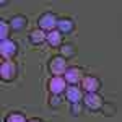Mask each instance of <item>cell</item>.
<instances>
[{
  "label": "cell",
  "mask_w": 122,
  "mask_h": 122,
  "mask_svg": "<svg viewBox=\"0 0 122 122\" xmlns=\"http://www.w3.org/2000/svg\"><path fill=\"white\" fill-rule=\"evenodd\" d=\"M18 75V64L13 62L11 59H3L0 65V76L3 81H13Z\"/></svg>",
  "instance_id": "cell-1"
},
{
  "label": "cell",
  "mask_w": 122,
  "mask_h": 122,
  "mask_svg": "<svg viewBox=\"0 0 122 122\" xmlns=\"http://www.w3.org/2000/svg\"><path fill=\"white\" fill-rule=\"evenodd\" d=\"M47 68H49V72H51L54 76H62V75H65V72L68 70L67 59H65V57H62V56L52 57V59L49 60V64H47Z\"/></svg>",
  "instance_id": "cell-2"
},
{
  "label": "cell",
  "mask_w": 122,
  "mask_h": 122,
  "mask_svg": "<svg viewBox=\"0 0 122 122\" xmlns=\"http://www.w3.org/2000/svg\"><path fill=\"white\" fill-rule=\"evenodd\" d=\"M57 23H59V20L54 13H51V11H47V13H42L38 20V26L39 29H42V31H54L57 29Z\"/></svg>",
  "instance_id": "cell-3"
},
{
  "label": "cell",
  "mask_w": 122,
  "mask_h": 122,
  "mask_svg": "<svg viewBox=\"0 0 122 122\" xmlns=\"http://www.w3.org/2000/svg\"><path fill=\"white\" fill-rule=\"evenodd\" d=\"M83 104L90 111H99V109H103L104 101L98 93H88L83 96Z\"/></svg>",
  "instance_id": "cell-4"
},
{
  "label": "cell",
  "mask_w": 122,
  "mask_h": 122,
  "mask_svg": "<svg viewBox=\"0 0 122 122\" xmlns=\"http://www.w3.org/2000/svg\"><path fill=\"white\" fill-rule=\"evenodd\" d=\"M16 51H18V46H16V42L11 41V39H5V41L0 42V54H2L3 59H7V60L15 56Z\"/></svg>",
  "instance_id": "cell-5"
},
{
  "label": "cell",
  "mask_w": 122,
  "mask_h": 122,
  "mask_svg": "<svg viewBox=\"0 0 122 122\" xmlns=\"http://www.w3.org/2000/svg\"><path fill=\"white\" fill-rule=\"evenodd\" d=\"M67 90V81L62 76H52L49 80V91L51 94H60Z\"/></svg>",
  "instance_id": "cell-6"
},
{
  "label": "cell",
  "mask_w": 122,
  "mask_h": 122,
  "mask_svg": "<svg viewBox=\"0 0 122 122\" xmlns=\"http://www.w3.org/2000/svg\"><path fill=\"white\" fill-rule=\"evenodd\" d=\"M64 78H65L67 83L78 85V83H81V80H83V72H81V68H78V67H70L65 72Z\"/></svg>",
  "instance_id": "cell-7"
},
{
  "label": "cell",
  "mask_w": 122,
  "mask_h": 122,
  "mask_svg": "<svg viewBox=\"0 0 122 122\" xmlns=\"http://www.w3.org/2000/svg\"><path fill=\"white\" fill-rule=\"evenodd\" d=\"M99 86H101V81L96 76H83L81 80V88L86 93H98Z\"/></svg>",
  "instance_id": "cell-8"
},
{
  "label": "cell",
  "mask_w": 122,
  "mask_h": 122,
  "mask_svg": "<svg viewBox=\"0 0 122 122\" xmlns=\"http://www.w3.org/2000/svg\"><path fill=\"white\" fill-rule=\"evenodd\" d=\"M65 96L72 104L80 103V101L83 99V91H81V88H80L78 85H70V86L65 90Z\"/></svg>",
  "instance_id": "cell-9"
},
{
  "label": "cell",
  "mask_w": 122,
  "mask_h": 122,
  "mask_svg": "<svg viewBox=\"0 0 122 122\" xmlns=\"http://www.w3.org/2000/svg\"><path fill=\"white\" fill-rule=\"evenodd\" d=\"M44 41H47V34L46 31H42V29H33L31 33H29V42L31 44H34V46H39V44H42Z\"/></svg>",
  "instance_id": "cell-10"
},
{
  "label": "cell",
  "mask_w": 122,
  "mask_h": 122,
  "mask_svg": "<svg viewBox=\"0 0 122 122\" xmlns=\"http://www.w3.org/2000/svg\"><path fill=\"white\" fill-rule=\"evenodd\" d=\"M26 25H28V20L23 15H16L10 21V28L13 29V31H23V29L26 28Z\"/></svg>",
  "instance_id": "cell-11"
},
{
  "label": "cell",
  "mask_w": 122,
  "mask_h": 122,
  "mask_svg": "<svg viewBox=\"0 0 122 122\" xmlns=\"http://www.w3.org/2000/svg\"><path fill=\"white\" fill-rule=\"evenodd\" d=\"M57 29L62 33V34H70L73 29H75V25L70 18H60L59 23H57Z\"/></svg>",
  "instance_id": "cell-12"
},
{
  "label": "cell",
  "mask_w": 122,
  "mask_h": 122,
  "mask_svg": "<svg viewBox=\"0 0 122 122\" xmlns=\"http://www.w3.org/2000/svg\"><path fill=\"white\" fill-rule=\"evenodd\" d=\"M62 41H64V38H62V33H60L59 29H54V31L47 33V42H49L52 47L62 46Z\"/></svg>",
  "instance_id": "cell-13"
},
{
  "label": "cell",
  "mask_w": 122,
  "mask_h": 122,
  "mask_svg": "<svg viewBox=\"0 0 122 122\" xmlns=\"http://www.w3.org/2000/svg\"><path fill=\"white\" fill-rule=\"evenodd\" d=\"M60 56L65 59H73L76 56V47L73 44H62L60 46Z\"/></svg>",
  "instance_id": "cell-14"
},
{
  "label": "cell",
  "mask_w": 122,
  "mask_h": 122,
  "mask_svg": "<svg viewBox=\"0 0 122 122\" xmlns=\"http://www.w3.org/2000/svg\"><path fill=\"white\" fill-rule=\"evenodd\" d=\"M5 122H28L23 112H10L5 117Z\"/></svg>",
  "instance_id": "cell-15"
},
{
  "label": "cell",
  "mask_w": 122,
  "mask_h": 122,
  "mask_svg": "<svg viewBox=\"0 0 122 122\" xmlns=\"http://www.w3.org/2000/svg\"><path fill=\"white\" fill-rule=\"evenodd\" d=\"M8 34H10V23L7 21H0V39L2 41H5V39H8Z\"/></svg>",
  "instance_id": "cell-16"
},
{
  "label": "cell",
  "mask_w": 122,
  "mask_h": 122,
  "mask_svg": "<svg viewBox=\"0 0 122 122\" xmlns=\"http://www.w3.org/2000/svg\"><path fill=\"white\" fill-rule=\"evenodd\" d=\"M103 114L106 116V117H112L114 114H116V106H114L112 103H106V104H103Z\"/></svg>",
  "instance_id": "cell-17"
},
{
  "label": "cell",
  "mask_w": 122,
  "mask_h": 122,
  "mask_svg": "<svg viewBox=\"0 0 122 122\" xmlns=\"http://www.w3.org/2000/svg\"><path fill=\"white\" fill-rule=\"evenodd\" d=\"M60 104H62V98H60L59 94H52V96H49V106H51L52 109H57Z\"/></svg>",
  "instance_id": "cell-18"
},
{
  "label": "cell",
  "mask_w": 122,
  "mask_h": 122,
  "mask_svg": "<svg viewBox=\"0 0 122 122\" xmlns=\"http://www.w3.org/2000/svg\"><path fill=\"white\" fill-rule=\"evenodd\" d=\"M80 112H81V106H80V103H73L72 107H70V114H72V116H80Z\"/></svg>",
  "instance_id": "cell-19"
},
{
  "label": "cell",
  "mask_w": 122,
  "mask_h": 122,
  "mask_svg": "<svg viewBox=\"0 0 122 122\" xmlns=\"http://www.w3.org/2000/svg\"><path fill=\"white\" fill-rule=\"evenodd\" d=\"M28 122H42V121H39V119H31V121H28Z\"/></svg>",
  "instance_id": "cell-20"
}]
</instances>
